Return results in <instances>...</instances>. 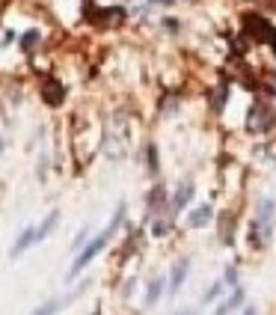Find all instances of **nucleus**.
I'll return each instance as SVG.
<instances>
[{
	"label": "nucleus",
	"mask_w": 276,
	"mask_h": 315,
	"mask_svg": "<svg viewBox=\"0 0 276 315\" xmlns=\"http://www.w3.org/2000/svg\"><path fill=\"white\" fill-rule=\"evenodd\" d=\"M63 303H66V300H60V298H57V300H48V303H42V306H39L33 315H57V309H60Z\"/></svg>",
	"instance_id": "12"
},
{
	"label": "nucleus",
	"mask_w": 276,
	"mask_h": 315,
	"mask_svg": "<svg viewBox=\"0 0 276 315\" xmlns=\"http://www.w3.org/2000/svg\"><path fill=\"white\" fill-rule=\"evenodd\" d=\"M42 92H45V101H48V104H60V101L66 98V89L60 87L57 81H48V84H45V89H42Z\"/></svg>",
	"instance_id": "7"
},
{
	"label": "nucleus",
	"mask_w": 276,
	"mask_h": 315,
	"mask_svg": "<svg viewBox=\"0 0 276 315\" xmlns=\"http://www.w3.org/2000/svg\"><path fill=\"white\" fill-rule=\"evenodd\" d=\"M220 292H223V282H217V285H211V288H208V292H205V300H214V298H217V295H220Z\"/></svg>",
	"instance_id": "14"
},
{
	"label": "nucleus",
	"mask_w": 276,
	"mask_h": 315,
	"mask_svg": "<svg viewBox=\"0 0 276 315\" xmlns=\"http://www.w3.org/2000/svg\"><path fill=\"white\" fill-rule=\"evenodd\" d=\"M160 3H173V0H160Z\"/></svg>",
	"instance_id": "17"
},
{
	"label": "nucleus",
	"mask_w": 276,
	"mask_h": 315,
	"mask_svg": "<svg viewBox=\"0 0 276 315\" xmlns=\"http://www.w3.org/2000/svg\"><path fill=\"white\" fill-rule=\"evenodd\" d=\"M187 268L190 262H178L173 268V280H170V292H178L181 288V282H184V277H187Z\"/></svg>",
	"instance_id": "10"
},
{
	"label": "nucleus",
	"mask_w": 276,
	"mask_h": 315,
	"mask_svg": "<svg viewBox=\"0 0 276 315\" xmlns=\"http://www.w3.org/2000/svg\"><path fill=\"white\" fill-rule=\"evenodd\" d=\"M250 131H270L273 128V113L267 110L264 104H256L250 110V122H246Z\"/></svg>",
	"instance_id": "4"
},
{
	"label": "nucleus",
	"mask_w": 276,
	"mask_h": 315,
	"mask_svg": "<svg viewBox=\"0 0 276 315\" xmlns=\"http://www.w3.org/2000/svg\"><path fill=\"white\" fill-rule=\"evenodd\" d=\"M243 315H256V309H253V306H250V309H246V312H243Z\"/></svg>",
	"instance_id": "16"
},
{
	"label": "nucleus",
	"mask_w": 276,
	"mask_h": 315,
	"mask_svg": "<svg viewBox=\"0 0 276 315\" xmlns=\"http://www.w3.org/2000/svg\"><path fill=\"white\" fill-rule=\"evenodd\" d=\"M160 285H163V280H155L152 285H149V295H146V303H149V306H155V300L160 298V292H163Z\"/></svg>",
	"instance_id": "13"
},
{
	"label": "nucleus",
	"mask_w": 276,
	"mask_h": 315,
	"mask_svg": "<svg viewBox=\"0 0 276 315\" xmlns=\"http://www.w3.org/2000/svg\"><path fill=\"white\" fill-rule=\"evenodd\" d=\"M92 21L101 24V27H116V24L125 21V12H122V9H98V12L92 15Z\"/></svg>",
	"instance_id": "5"
},
{
	"label": "nucleus",
	"mask_w": 276,
	"mask_h": 315,
	"mask_svg": "<svg viewBox=\"0 0 276 315\" xmlns=\"http://www.w3.org/2000/svg\"><path fill=\"white\" fill-rule=\"evenodd\" d=\"M30 244H36V232H33V226L21 232V238H18L15 247H12V256H21V253H24V250H27Z\"/></svg>",
	"instance_id": "9"
},
{
	"label": "nucleus",
	"mask_w": 276,
	"mask_h": 315,
	"mask_svg": "<svg viewBox=\"0 0 276 315\" xmlns=\"http://www.w3.org/2000/svg\"><path fill=\"white\" fill-rule=\"evenodd\" d=\"M243 27H246V33L253 36L256 42H264V39H270L276 45V30L264 21L261 15H243Z\"/></svg>",
	"instance_id": "3"
},
{
	"label": "nucleus",
	"mask_w": 276,
	"mask_h": 315,
	"mask_svg": "<svg viewBox=\"0 0 276 315\" xmlns=\"http://www.w3.org/2000/svg\"><path fill=\"white\" fill-rule=\"evenodd\" d=\"M122 217H125V205H119V211H116V214H113V220H110V226L104 229V232L98 235V238H92V241H89V247L84 250V253H80V256H77V262L71 265L69 277H77V274H80V271H84V268H87V265L92 262L95 256H98V253H101L104 247H107V241H110V238L116 235V229H119Z\"/></svg>",
	"instance_id": "1"
},
{
	"label": "nucleus",
	"mask_w": 276,
	"mask_h": 315,
	"mask_svg": "<svg viewBox=\"0 0 276 315\" xmlns=\"http://www.w3.org/2000/svg\"><path fill=\"white\" fill-rule=\"evenodd\" d=\"M241 303H243V292H241V288H235V292H232V298L223 300V303H220V309H217L214 315H229V312H235Z\"/></svg>",
	"instance_id": "8"
},
{
	"label": "nucleus",
	"mask_w": 276,
	"mask_h": 315,
	"mask_svg": "<svg viewBox=\"0 0 276 315\" xmlns=\"http://www.w3.org/2000/svg\"><path fill=\"white\" fill-rule=\"evenodd\" d=\"M167 229H170V226H167V223H155V226H152V232H155V235H163Z\"/></svg>",
	"instance_id": "15"
},
{
	"label": "nucleus",
	"mask_w": 276,
	"mask_h": 315,
	"mask_svg": "<svg viewBox=\"0 0 276 315\" xmlns=\"http://www.w3.org/2000/svg\"><path fill=\"white\" fill-rule=\"evenodd\" d=\"M190 196H193V188H190V185H184V188H178V193H175V199H173V205H175V208L187 205V202H190Z\"/></svg>",
	"instance_id": "11"
},
{
	"label": "nucleus",
	"mask_w": 276,
	"mask_h": 315,
	"mask_svg": "<svg viewBox=\"0 0 276 315\" xmlns=\"http://www.w3.org/2000/svg\"><path fill=\"white\" fill-rule=\"evenodd\" d=\"M211 217H214V208L211 205H199V208H193V214L187 217V223L190 226H205V223H211Z\"/></svg>",
	"instance_id": "6"
},
{
	"label": "nucleus",
	"mask_w": 276,
	"mask_h": 315,
	"mask_svg": "<svg viewBox=\"0 0 276 315\" xmlns=\"http://www.w3.org/2000/svg\"><path fill=\"white\" fill-rule=\"evenodd\" d=\"M273 211H276V205L270 202V199H261L256 226H253V232H250V241L256 238V244H267V238H270V223H273Z\"/></svg>",
	"instance_id": "2"
}]
</instances>
